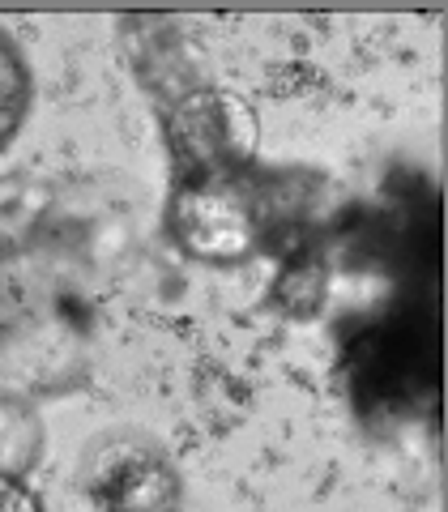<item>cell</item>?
Listing matches in <instances>:
<instances>
[{
    "instance_id": "1",
    "label": "cell",
    "mask_w": 448,
    "mask_h": 512,
    "mask_svg": "<svg viewBox=\"0 0 448 512\" xmlns=\"http://www.w3.org/2000/svg\"><path fill=\"white\" fill-rule=\"evenodd\" d=\"M77 478L99 512H175L180 504V474L171 457L141 431H107L90 440Z\"/></svg>"
},
{
    "instance_id": "2",
    "label": "cell",
    "mask_w": 448,
    "mask_h": 512,
    "mask_svg": "<svg viewBox=\"0 0 448 512\" xmlns=\"http://www.w3.org/2000/svg\"><path fill=\"white\" fill-rule=\"evenodd\" d=\"M180 150L205 171H218L227 163L248 158L252 141H256V124L248 120V111L239 107L227 94H205L184 107V120L175 128Z\"/></svg>"
},
{
    "instance_id": "3",
    "label": "cell",
    "mask_w": 448,
    "mask_h": 512,
    "mask_svg": "<svg viewBox=\"0 0 448 512\" xmlns=\"http://www.w3.org/2000/svg\"><path fill=\"white\" fill-rule=\"evenodd\" d=\"M175 231H180L184 248L210 256V261H231V256H244L252 248L248 218L239 214V205L218 197V192H188V197H180Z\"/></svg>"
},
{
    "instance_id": "4",
    "label": "cell",
    "mask_w": 448,
    "mask_h": 512,
    "mask_svg": "<svg viewBox=\"0 0 448 512\" xmlns=\"http://www.w3.org/2000/svg\"><path fill=\"white\" fill-rule=\"evenodd\" d=\"M0 512H39V500L18 483V478L0 474Z\"/></svg>"
}]
</instances>
